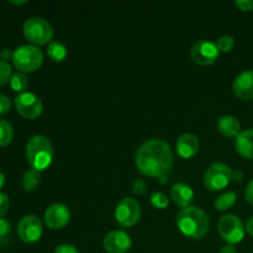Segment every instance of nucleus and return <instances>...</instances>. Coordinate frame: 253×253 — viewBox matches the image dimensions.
Returning a JSON list of instances; mask_svg holds the SVG:
<instances>
[{
  "label": "nucleus",
  "mask_w": 253,
  "mask_h": 253,
  "mask_svg": "<svg viewBox=\"0 0 253 253\" xmlns=\"http://www.w3.org/2000/svg\"><path fill=\"white\" fill-rule=\"evenodd\" d=\"M12 63L22 73L35 72L43 63V52L35 44H21L14 49Z\"/></svg>",
  "instance_id": "obj_4"
},
{
  "label": "nucleus",
  "mask_w": 253,
  "mask_h": 253,
  "mask_svg": "<svg viewBox=\"0 0 253 253\" xmlns=\"http://www.w3.org/2000/svg\"><path fill=\"white\" fill-rule=\"evenodd\" d=\"M9 197L5 193H0V217H2L6 214L7 209H9Z\"/></svg>",
  "instance_id": "obj_30"
},
{
  "label": "nucleus",
  "mask_w": 253,
  "mask_h": 253,
  "mask_svg": "<svg viewBox=\"0 0 253 253\" xmlns=\"http://www.w3.org/2000/svg\"><path fill=\"white\" fill-rule=\"evenodd\" d=\"M53 253H79L78 250L71 244H62L54 249Z\"/></svg>",
  "instance_id": "obj_31"
},
{
  "label": "nucleus",
  "mask_w": 253,
  "mask_h": 253,
  "mask_svg": "<svg viewBox=\"0 0 253 253\" xmlns=\"http://www.w3.org/2000/svg\"><path fill=\"white\" fill-rule=\"evenodd\" d=\"M250 253H253V251H251V252H250Z\"/></svg>",
  "instance_id": "obj_40"
},
{
  "label": "nucleus",
  "mask_w": 253,
  "mask_h": 253,
  "mask_svg": "<svg viewBox=\"0 0 253 253\" xmlns=\"http://www.w3.org/2000/svg\"><path fill=\"white\" fill-rule=\"evenodd\" d=\"M232 182V169L222 162H215L205 170L204 185L211 192H219Z\"/></svg>",
  "instance_id": "obj_7"
},
{
  "label": "nucleus",
  "mask_w": 253,
  "mask_h": 253,
  "mask_svg": "<svg viewBox=\"0 0 253 253\" xmlns=\"http://www.w3.org/2000/svg\"><path fill=\"white\" fill-rule=\"evenodd\" d=\"M40 180H41V174H40L39 170L34 169V168H29L22 174V188L26 192H31V190H35L39 187Z\"/></svg>",
  "instance_id": "obj_19"
},
{
  "label": "nucleus",
  "mask_w": 253,
  "mask_h": 253,
  "mask_svg": "<svg viewBox=\"0 0 253 253\" xmlns=\"http://www.w3.org/2000/svg\"><path fill=\"white\" fill-rule=\"evenodd\" d=\"M245 199L247 203L253 205V179L247 184L246 190H245Z\"/></svg>",
  "instance_id": "obj_34"
},
{
  "label": "nucleus",
  "mask_w": 253,
  "mask_h": 253,
  "mask_svg": "<svg viewBox=\"0 0 253 253\" xmlns=\"http://www.w3.org/2000/svg\"><path fill=\"white\" fill-rule=\"evenodd\" d=\"M151 204L153 205L157 209H166L169 204V199L167 198V195L163 194L162 192H155L150 198Z\"/></svg>",
  "instance_id": "obj_25"
},
{
  "label": "nucleus",
  "mask_w": 253,
  "mask_h": 253,
  "mask_svg": "<svg viewBox=\"0 0 253 253\" xmlns=\"http://www.w3.org/2000/svg\"><path fill=\"white\" fill-rule=\"evenodd\" d=\"M237 153L247 160H253V128L241 131L235 141Z\"/></svg>",
  "instance_id": "obj_18"
},
{
  "label": "nucleus",
  "mask_w": 253,
  "mask_h": 253,
  "mask_svg": "<svg viewBox=\"0 0 253 253\" xmlns=\"http://www.w3.org/2000/svg\"><path fill=\"white\" fill-rule=\"evenodd\" d=\"M245 227H246V231L253 237V216H251L249 220H247L246 226Z\"/></svg>",
  "instance_id": "obj_37"
},
{
  "label": "nucleus",
  "mask_w": 253,
  "mask_h": 253,
  "mask_svg": "<svg viewBox=\"0 0 253 253\" xmlns=\"http://www.w3.org/2000/svg\"><path fill=\"white\" fill-rule=\"evenodd\" d=\"M10 109H11V100L9 99V96L0 94V115L9 113Z\"/></svg>",
  "instance_id": "obj_29"
},
{
  "label": "nucleus",
  "mask_w": 253,
  "mask_h": 253,
  "mask_svg": "<svg viewBox=\"0 0 253 253\" xmlns=\"http://www.w3.org/2000/svg\"><path fill=\"white\" fill-rule=\"evenodd\" d=\"M12 56H14V51L10 48H2L0 51V61H12Z\"/></svg>",
  "instance_id": "obj_33"
},
{
  "label": "nucleus",
  "mask_w": 253,
  "mask_h": 253,
  "mask_svg": "<svg viewBox=\"0 0 253 253\" xmlns=\"http://www.w3.org/2000/svg\"><path fill=\"white\" fill-rule=\"evenodd\" d=\"M10 2H11V4L21 5V4H25V2H26V0H19V1H16V0H10Z\"/></svg>",
  "instance_id": "obj_39"
},
{
  "label": "nucleus",
  "mask_w": 253,
  "mask_h": 253,
  "mask_svg": "<svg viewBox=\"0 0 253 253\" xmlns=\"http://www.w3.org/2000/svg\"><path fill=\"white\" fill-rule=\"evenodd\" d=\"M216 46L220 52H230L235 46V39L230 35H222L216 40Z\"/></svg>",
  "instance_id": "obj_24"
},
{
  "label": "nucleus",
  "mask_w": 253,
  "mask_h": 253,
  "mask_svg": "<svg viewBox=\"0 0 253 253\" xmlns=\"http://www.w3.org/2000/svg\"><path fill=\"white\" fill-rule=\"evenodd\" d=\"M24 36L35 46L51 43L53 39V27L43 17L34 16L27 19L22 26Z\"/></svg>",
  "instance_id": "obj_5"
},
{
  "label": "nucleus",
  "mask_w": 253,
  "mask_h": 253,
  "mask_svg": "<svg viewBox=\"0 0 253 253\" xmlns=\"http://www.w3.org/2000/svg\"><path fill=\"white\" fill-rule=\"evenodd\" d=\"M219 54L220 51L216 46V42L210 40H199L190 48V57L195 63L200 66H210L215 63L219 58Z\"/></svg>",
  "instance_id": "obj_10"
},
{
  "label": "nucleus",
  "mask_w": 253,
  "mask_h": 253,
  "mask_svg": "<svg viewBox=\"0 0 253 253\" xmlns=\"http://www.w3.org/2000/svg\"><path fill=\"white\" fill-rule=\"evenodd\" d=\"M217 131L227 138H234L241 133V124L234 115H222L217 119Z\"/></svg>",
  "instance_id": "obj_17"
},
{
  "label": "nucleus",
  "mask_w": 253,
  "mask_h": 253,
  "mask_svg": "<svg viewBox=\"0 0 253 253\" xmlns=\"http://www.w3.org/2000/svg\"><path fill=\"white\" fill-rule=\"evenodd\" d=\"M12 76V67L9 62L0 61V86L10 82Z\"/></svg>",
  "instance_id": "obj_26"
},
{
  "label": "nucleus",
  "mask_w": 253,
  "mask_h": 253,
  "mask_svg": "<svg viewBox=\"0 0 253 253\" xmlns=\"http://www.w3.org/2000/svg\"><path fill=\"white\" fill-rule=\"evenodd\" d=\"M170 198L182 209L183 208H188L190 207L193 199H194V190L192 189L190 185L185 184L183 182L175 183L172 189H170Z\"/></svg>",
  "instance_id": "obj_16"
},
{
  "label": "nucleus",
  "mask_w": 253,
  "mask_h": 253,
  "mask_svg": "<svg viewBox=\"0 0 253 253\" xmlns=\"http://www.w3.org/2000/svg\"><path fill=\"white\" fill-rule=\"evenodd\" d=\"M141 205L131 197L123 198L115 208V219L123 227H131L141 219Z\"/></svg>",
  "instance_id": "obj_8"
},
{
  "label": "nucleus",
  "mask_w": 253,
  "mask_h": 253,
  "mask_svg": "<svg viewBox=\"0 0 253 253\" xmlns=\"http://www.w3.org/2000/svg\"><path fill=\"white\" fill-rule=\"evenodd\" d=\"M199 138L190 132L182 133L175 142L177 153L184 160L192 158L193 156L197 155L198 151H199Z\"/></svg>",
  "instance_id": "obj_15"
},
{
  "label": "nucleus",
  "mask_w": 253,
  "mask_h": 253,
  "mask_svg": "<svg viewBox=\"0 0 253 253\" xmlns=\"http://www.w3.org/2000/svg\"><path fill=\"white\" fill-rule=\"evenodd\" d=\"M4 184H5V174L0 170V189L4 187Z\"/></svg>",
  "instance_id": "obj_38"
},
{
  "label": "nucleus",
  "mask_w": 253,
  "mask_h": 253,
  "mask_svg": "<svg viewBox=\"0 0 253 253\" xmlns=\"http://www.w3.org/2000/svg\"><path fill=\"white\" fill-rule=\"evenodd\" d=\"M217 230L224 241L230 245H236L244 240L246 227L237 215L226 214L219 219Z\"/></svg>",
  "instance_id": "obj_6"
},
{
  "label": "nucleus",
  "mask_w": 253,
  "mask_h": 253,
  "mask_svg": "<svg viewBox=\"0 0 253 253\" xmlns=\"http://www.w3.org/2000/svg\"><path fill=\"white\" fill-rule=\"evenodd\" d=\"M235 5L241 11H252L253 10V0H236Z\"/></svg>",
  "instance_id": "obj_32"
},
{
  "label": "nucleus",
  "mask_w": 253,
  "mask_h": 253,
  "mask_svg": "<svg viewBox=\"0 0 253 253\" xmlns=\"http://www.w3.org/2000/svg\"><path fill=\"white\" fill-rule=\"evenodd\" d=\"M12 137H14V128H12L11 124L0 119V146L9 145Z\"/></svg>",
  "instance_id": "obj_23"
},
{
  "label": "nucleus",
  "mask_w": 253,
  "mask_h": 253,
  "mask_svg": "<svg viewBox=\"0 0 253 253\" xmlns=\"http://www.w3.org/2000/svg\"><path fill=\"white\" fill-rule=\"evenodd\" d=\"M234 94L241 100L247 101L253 99V71L246 69L235 78L232 83Z\"/></svg>",
  "instance_id": "obj_14"
},
{
  "label": "nucleus",
  "mask_w": 253,
  "mask_h": 253,
  "mask_svg": "<svg viewBox=\"0 0 253 253\" xmlns=\"http://www.w3.org/2000/svg\"><path fill=\"white\" fill-rule=\"evenodd\" d=\"M242 180H244V173L239 169L232 170V182L240 183L242 182Z\"/></svg>",
  "instance_id": "obj_35"
},
{
  "label": "nucleus",
  "mask_w": 253,
  "mask_h": 253,
  "mask_svg": "<svg viewBox=\"0 0 253 253\" xmlns=\"http://www.w3.org/2000/svg\"><path fill=\"white\" fill-rule=\"evenodd\" d=\"M44 224L52 230L63 229L71 220V210L66 204L54 203L51 204L44 211Z\"/></svg>",
  "instance_id": "obj_12"
},
{
  "label": "nucleus",
  "mask_w": 253,
  "mask_h": 253,
  "mask_svg": "<svg viewBox=\"0 0 253 253\" xmlns=\"http://www.w3.org/2000/svg\"><path fill=\"white\" fill-rule=\"evenodd\" d=\"M104 250L108 253H126L132 247V240L127 232L114 230L108 232L103 240Z\"/></svg>",
  "instance_id": "obj_13"
},
{
  "label": "nucleus",
  "mask_w": 253,
  "mask_h": 253,
  "mask_svg": "<svg viewBox=\"0 0 253 253\" xmlns=\"http://www.w3.org/2000/svg\"><path fill=\"white\" fill-rule=\"evenodd\" d=\"M47 54L53 62H62L66 59L68 51L64 43L59 41H52L47 47Z\"/></svg>",
  "instance_id": "obj_20"
},
{
  "label": "nucleus",
  "mask_w": 253,
  "mask_h": 253,
  "mask_svg": "<svg viewBox=\"0 0 253 253\" xmlns=\"http://www.w3.org/2000/svg\"><path fill=\"white\" fill-rule=\"evenodd\" d=\"M10 85L15 91H19V94L25 93L26 89L29 88V81H27L26 74L22 73V72L12 73L11 79H10Z\"/></svg>",
  "instance_id": "obj_22"
},
{
  "label": "nucleus",
  "mask_w": 253,
  "mask_h": 253,
  "mask_svg": "<svg viewBox=\"0 0 253 253\" xmlns=\"http://www.w3.org/2000/svg\"><path fill=\"white\" fill-rule=\"evenodd\" d=\"M174 158L170 146L161 138H151L141 143L135 155V165L140 173L157 178L161 183L168 180Z\"/></svg>",
  "instance_id": "obj_1"
},
{
  "label": "nucleus",
  "mask_w": 253,
  "mask_h": 253,
  "mask_svg": "<svg viewBox=\"0 0 253 253\" xmlns=\"http://www.w3.org/2000/svg\"><path fill=\"white\" fill-rule=\"evenodd\" d=\"M175 221L179 231L189 239H202L209 231V216L204 210L195 205L180 209L175 216Z\"/></svg>",
  "instance_id": "obj_2"
},
{
  "label": "nucleus",
  "mask_w": 253,
  "mask_h": 253,
  "mask_svg": "<svg viewBox=\"0 0 253 253\" xmlns=\"http://www.w3.org/2000/svg\"><path fill=\"white\" fill-rule=\"evenodd\" d=\"M43 227L36 215H25L17 224V235L26 244L37 242L42 236Z\"/></svg>",
  "instance_id": "obj_11"
},
{
  "label": "nucleus",
  "mask_w": 253,
  "mask_h": 253,
  "mask_svg": "<svg viewBox=\"0 0 253 253\" xmlns=\"http://www.w3.org/2000/svg\"><path fill=\"white\" fill-rule=\"evenodd\" d=\"M14 103L17 113L30 120L39 118L43 111V104H42L41 99L31 91L20 93L19 95H16Z\"/></svg>",
  "instance_id": "obj_9"
},
{
  "label": "nucleus",
  "mask_w": 253,
  "mask_h": 253,
  "mask_svg": "<svg viewBox=\"0 0 253 253\" xmlns=\"http://www.w3.org/2000/svg\"><path fill=\"white\" fill-rule=\"evenodd\" d=\"M11 232V225L4 217H0V241H4Z\"/></svg>",
  "instance_id": "obj_27"
},
{
  "label": "nucleus",
  "mask_w": 253,
  "mask_h": 253,
  "mask_svg": "<svg viewBox=\"0 0 253 253\" xmlns=\"http://www.w3.org/2000/svg\"><path fill=\"white\" fill-rule=\"evenodd\" d=\"M237 202V194L235 192H226L224 194L220 195L214 203L215 209L220 210V211H225V210L230 209L234 207L235 203Z\"/></svg>",
  "instance_id": "obj_21"
},
{
  "label": "nucleus",
  "mask_w": 253,
  "mask_h": 253,
  "mask_svg": "<svg viewBox=\"0 0 253 253\" xmlns=\"http://www.w3.org/2000/svg\"><path fill=\"white\" fill-rule=\"evenodd\" d=\"M26 158L31 168L44 170L51 166L53 160V146L51 141L43 135H35L26 145Z\"/></svg>",
  "instance_id": "obj_3"
},
{
  "label": "nucleus",
  "mask_w": 253,
  "mask_h": 253,
  "mask_svg": "<svg viewBox=\"0 0 253 253\" xmlns=\"http://www.w3.org/2000/svg\"><path fill=\"white\" fill-rule=\"evenodd\" d=\"M132 192L136 195H143L147 192V184L143 179H136L132 183Z\"/></svg>",
  "instance_id": "obj_28"
},
{
  "label": "nucleus",
  "mask_w": 253,
  "mask_h": 253,
  "mask_svg": "<svg viewBox=\"0 0 253 253\" xmlns=\"http://www.w3.org/2000/svg\"><path fill=\"white\" fill-rule=\"evenodd\" d=\"M219 253H237V251H236V247H235V245L226 244L225 246H222L221 249H220Z\"/></svg>",
  "instance_id": "obj_36"
}]
</instances>
